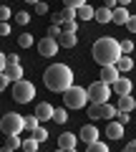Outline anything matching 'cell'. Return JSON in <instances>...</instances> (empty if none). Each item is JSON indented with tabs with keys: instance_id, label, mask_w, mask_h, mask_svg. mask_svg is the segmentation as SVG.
<instances>
[{
	"instance_id": "1",
	"label": "cell",
	"mask_w": 136,
	"mask_h": 152,
	"mask_svg": "<svg viewBox=\"0 0 136 152\" xmlns=\"http://www.w3.org/2000/svg\"><path fill=\"white\" fill-rule=\"evenodd\" d=\"M91 56H93V61H96L98 66L116 64V61L124 56L121 53V41H116V38H111V36L98 38L96 43H93V48H91Z\"/></svg>"
},
{
	"instance_id": "2",
	"label": "cell",
	"mask_w": 136,
	"mask_h": 152,
	"mask_svg": "<svg viewBox=\"0 0 136 152\" xmlns=\"http://www.w3.org/2000/svg\"><path fill=\"white\" fill-rule=\"evenodd\" d=\"M43 81H45V86L50 89V91H58V94H63L65 89H71L73 86V71L68 69L65 64H50L48 69H45V74H43Z\"/></svg>"
},
{
	"instance_id": "3",
	"label": "cell",
	"mask_w": 136,
	"mask_h": 152,
	"mask_svg": "<svg viewBox=\"0 0 136 152\" xmlns=\"http://www.w3.org/2000/svg\"><path fill=\"white\" fill-rule=\"evenodd\" d=\"M86 102H91V99H88V89H83V86H71L63 91L65 109H83Z\"/></svg>"
},
{
	"instance_id": "4",
	"label": "cell",
	"mask_w": 136,
	"mask_h": 152,
	"mask_svg": "<svg viewBox=\"0 0 136 152\" xmlns=\"http://www.w3.org/2000/svg\"><path fill=\"white\" fill-rule=\"evenodd\" d=\"M0 129H3V134H18V132L25 129V117H20L18 112H8L3 114V119H0Z\"/></svg>"
},
{
	"instance_id": "5",
	"label": "cell",
	"mask_w": 136,
	"mask_h": 152,
	"mask_svg": "<svg viewBox=\"0 0 136 152\" xmlns=\"http://www.w3.org/2000/svg\"><path fill=\"white\" fill-rule=\"evenodd\" d=\"M13 99H15L18 104H30L33 99H35V86H33L30 81H15V86H13Z\"/></svg>"
},
{
	"instance_id": "6",
	"label": "cell",
	"mask_w": 136,
	"mask_h": 152,
	"mask_svg": "<svg viewBox=\"0 0 136 152\" xmlns=\"http://www.w3.org/2000/svg\"><path fill=\"white\" fill-rule=\"evenodd\" d=\"M111 84H106L104 79H101V81H93L91 86H88V99H91V102H98V104H104V102H109L111 99Z\"/></svg>"
},
{
	"instance_id": "7",
	"label": "cell",
	"mask_w": 136,
	"mask_h": 152,
	"mask_svg": "<svg viewBox=\"0 0 136 152\" xmlns=\"http://www.w3.org/2000/svg\"><path fill=\"white\" fill-rule=\"evenodd\" d=\"M58 48H60V43L55 38H50V36H45L43 41H38V53L45 56V58H53V56L58 53Z\"/></svg>"
},
{
	"instance_id": "8",
	"label": "cell",
	"mask_w": 136,
	"mask_h": 152,
	"mask_svg": "<svg viewBox=\"0 0 136 152\" xmlns=\"http://www.w3.org/2000/svg\"><path fill=\"white\" fill-rule=\"evenodd\" d=\"M106 137H109V140H121V137H124V122L111 119L109 127H106Z\"/></svg>"
},
{
	"instance_id": "9",
	"label": "cell",
	"mask_w": 136,
	"mask_h": 152,
	"mask_svg": "<svg viewBox=\"0 0 136 152\" xmlns=\"http://www.w3.org/2000/svg\"><path fill=\"white\" fill-rule=\"evenodd\" d=\"M119 76H121V71H119V66H116V64H111V66H101V79H104L106 84H114Z\"/></svg>"
},
{
	"instance_id": "10",
	"label": "cell",
	"mask_w": 136,
	"mask_h": 152,
	"mask_svg": "<svg viewBox=\"0 0 136 152\" xmlns=\"http://www.w3.org/2000/svg\"><path fill=\"white\" fill-rule=\"evenodd\" d=\"M111 86H114V91L119 94V96H124V94H131V86H134V84H131V79H126V76H119Z\"/></svg>"
},
{
	"instance_id": "11",
	"label": "cell",
	"mask_w": 136,
	"mask_h": 152,
	"mask_svg": "<svg viewBox=\"0 0 136 152\" xmlns=\"http://www.w3.org/2000/svg\"><path fill=\"white\" fill-rule=\"evenodd\" d=\"M58 150H76V134H71V132H63V134L58 137Z\"/></svg>"
},
{
	"instance_id": "12",
	"label": "cell",
	"mask_w": 136,
	"mask_h": 152,
	"mask_svg": "<svg viewBox=\"0 0 136 152\" xmlns=\"http://www.w3.org/2000/svg\"><path fill=\"white\" fill-rule=\"evenodd\" d=\"M53 112H55V109L50 107L48 102H40L38 107H35V114H38L40 122H50V119H53Z\"/></svg>"
},
{
	"instance_id": "13",
	"label": "cell",
	"mask_w": 136,
	"mask_h": 152,
	"mask_svg": "<svg viewBox=\"0 0 136 152\" xmlns=\"http://www.w3.org/2000/svg\"><path fill=\"white\" fill-rule=\"evenodd\" d=\"M129 20H131V13L126 10V5L114 8V20H111V23H116V26H126Z\"/></svg>"
},
{
	"instance_id": "14",
	"label": "cell",
	"mask_w": 136,
	"mask_h": 152,
	"mask_svg": "<svg viewBox=\"0 0 136 152\" xmlns=\"http://www.w3.org/2000/svg\"><path fill=\"white\" fill-rule=\"evenodd\" d=\"M78 137H81V142H93V140H98V129L93 124H86V127H81V132H78Z\"/></svg>"
},
{
	"instance_id": "15",
	"label": "cell",
	"mask_w": 136,
	"mask_h": 152,
	"mask_svg": "<svg viewBox=\"0 0 136 152\" xmlns=\"http://www.w3.org/2000/svg\"><path fill=\"white\" fill-rule=\"evenodd\" d=\"M96 20L98 23H111V20H114V8H109V5L96 8Z\"/></svg>"
},
{
	"instance_id": "16",
	"label": "cell",
	"mask_w": 136,
	"mask_h": 152,
	"mask_svg": "<svg viewBox=\"0 0 136 152\" xmlns=\"http://www.w3.org/2000/svg\"><path fill=\"white\" fill-rule=\"evenodd\" d=\"M131 109H136V99H131V94L119 96V112H131Z\"/></svg>"
},
{
	"instance_id": "17",
	"label": "cell",
	"mask_w": 136,
	"mask_h": 152,
	"mask_svg": "<svg viewBox=\"0 0 136 152\" xmlns=\"http://www.w3.org/2000/svg\"><path fill=\"white\" fill-rule=\"evenodd\" d=\"M116 114H119V109L114 104H109V102L101 104V119H116Z\"/></svg>"
},
{
	"instance_id": "18",
	"label": "cell",
	"mask_w": 136,
	"mask_h": 152,
	"mask_svg": "<svg viewBox=\"0 0 136 152\" xmlns=\"http://www.w3.org/2000/svg\"><path fill=\"white\" fill-rule=\"evenodd\" d=\"M18 147H23V140H18V134H8L5 145H3V152H13Z\"/></svg>"
},
{
	"instance_id": "19",
	"label": "cell",
	"mask_w": 136,
	"mask_h": 152,
	"mask_svg": "<svg viewBox=\"0 0 136 152\" xmlns=\"http://www.w3.org/2000/svg\"><path fill=\"white\" fill-rule=\"evenodd\" d=\"M116 66H119V71H121V74H129V71L134 69V61H131V56H129V53H124L119 61H116Z\"/></svg>"
},
{
	"instance_id": "20",
	"label": "cell",
	"mask_w": 136,
	"mask_h": 152,
	"mask_svg": "<svg viewBox=\"0 0 136 152\" xmlns=\"http://www.w3.org/2000/svg\"><path fill=\"white\" fill-rule=\"evenodd\" d=\"M58 43L60 46H63V48H73V46H76L78 43V41H76V33H60V38H58Z\"/></svg>"
},
{
	"instance_id": "21",
	"label": "cell",
	"mask_w": 136,
	"mask_h": 152,
	"mask_svg": "<svg viewBox=\"0 0 136 152\" xmlns=\"http://www.w3.org/2000/svg\"><path fill=\"white\" fill-rule=\"evenodd\" d=\"M5 74L10 76L13 81H20V79H23V66H20V64H10V66L5 69Z\"/></svg>"
},
{
	"instance_id": "22",
	"label": "cell",
	"mask_w": 136,
	"mask_h": 152,
	"mask_svg": "<svg viewBox=\"0 0 136 152\" xmlns=\"http://www.w3.org/2000/svg\"><path fill=\"white\" fill-rule=\"evenodd\" d=\"M78 18H81V20H91V18H96V10H93V8L86 3V5L78 8Z\"/></svg>"
},
{
	"instance_id": "23",
	"label": "cell",
	"mask_w": 136,
	"mask_h": 152,
	"mask_svg": "<svg viewBox=\"0 0 136 152\" xmlns=\"http://www.w3.org/2000/svg\"><path fill=\"white\" fill-rule=\"evenodd\" d=\"M86 150L88 152H109V145H106V142L93 140V142H88V145H86Z\"/></svg>"
},
{
	"instance_id": "24",
	"label": "cell",
	"mask_w": 136,
	"mask_h": 152,
	"mask_svg": "<svg viewBox=\"0 0 136 152\" xmlns=\"http://www.w3.org/2000/svg\"><path fill=\"white\" fill-rule=\"evenodd\" d=\"M38 145H40V142L38 140H35V137H28V140H23V150H25V152H35V150H38Z\"/></svg>"
},
{
	"instance_id": "25",
	"label": "cell",
	"mask_w": 136,
	"mask_h": 152,
	"mask_svg": "<svg viewBox=\"0 0 136 152\" xmlns=\"http://www.w3.org/2000/svg\"><path fill=\"white\" fill-rule=\"evenodd\" d=\"M88 119H101V104L98 102H91V107H88Z\"/></svg>"
},
{
	"instance_id": "26",
	"label": "cell",
	"mask_w": 136,
	"mask_h": 152,
	"mask_svg": "<svg viewBox=\"0 0 136 152\" xmlns=\"http://www.w3.org/2000/svg\"><path fill=\"white\" fill-rule=\"evenodd\" d=\"M60 15H63V23L65 20H76V18H78V8H63Z\"/></svg>"
},
{
	"instance_id": "27",
	"label": "cell",
	"mask_w": 136,
	"mask_h": 152,
	"mask_svg": "<svg viewBox=\"0 0 136 152\" xmlns=\"http://www.w3.org/2000/svg\"><path fill=\"white\" fill-rule=\"evenodd\" d=\"M30 134L35 137V140H38V142H43V140H48V129H45V127H40V124L35 127V129H33Z\"/></svg>"
},
{
	"instance_id": "28",
	"label": "cell",
	"mask_w": 136,
	"mask_h": 152,
	"mask_svg": "<svg viewBox=\"0 0 136 152\" xmlns=\"http://www.w3.org/2000/svg\"><path fill=\"white\" fill-rule=\"evenodd\" d=\"M33 41H35V38L30 36V33H23L20 38H18V46H20V48H30V43Z\"/></svg>"
},
{
	"instance_id": "29",
	"label": "cell",
	"mask_w": 136,
	"mask_h": 152,
	"mask_svg": "<svg viewBox=\"0 0 136 152\" xmlns=\"http://www.w3.org/2000/svg\"><path fill=\"white\" fill-rule=\"evenodd\" d=\"M65 119H68V112H65V109H55L53 112V122L55 124H63Z\"/></svg>"
},
{
	"instance_id": "30",
	"label": "cell",
	"mask_w": 136,
	"mask_h": 152,
	"mask_svg": "<svg viewBox=\"0 0 136 152\" xmlns=\"http://www.w3.org/2000/svg\"><path fill=\"white\" fill-rule=\"evenodd\" d=\"M38 124H40L38 114H33V117H25V129H28V132H33V129H35Z\"/></svg>"
},
{
	"instance_id": "31",
	"label": "cell",
	"mask_w": 136,
	"mask_h": 152,
	"mask_svg": "<svg viewBox=\"0 0 136 152\" xmlns=\"http://www.w3.org/2000/svg\"><path fill=\"white\" fill-rule=\"evenodd\" d=\"M121 53H134V41L131 38H126V41H121Z\"/></svg>"
},
{
	"instance_id": "32",
	"label": "cell",
	"mask_w": 136,
	"mask_h": 152,
	"mask_svg": "<svg viewBox=\"0 0 136 152\" xmlns=\"http://www.w3.org/2000/svg\"><path fill=\"white\" fill-rule=\"evenodd\" d=\"M60 33H63V26H48V36H50V38H55V41H58Z\"/></svg>"
},
{
	"instance_id": "33",
	"label": "cell",
	"mask_w": 136,
	"mask_h": 152,
	"mask_svg": "<svg viewBox=\"0 0 136 152\" xmlns=\"http://www.w3.org/2000/svg\"><path fill=\"white\" fill-rule=\"evenodd\" d=\"M63 31L65 33H76L78 31V20H65L63 23Z\"/></svg>"
},
{
	"instance_id": "34",
	"label": "cell",
	"mask_w": 136,
	"mask_h": 152,
	"mask_svg": "<svg viewBox=\"0 0 136 152\" xmlns=\"http://www.w3.org/2000/svg\"><path fill=\"white\" fill-rule=\"evenodd\" d=\"M28 20H30V15H28V13H23V10L15 13V23H18V26H25Z\"/></svg>"
},
{
	"instance_id": "35",
	"label": "cell",
	"mask_w": 136,
	"mask_h": 152,
	"mask_svg": "<svg viewBox=\"0 0 136 152\" xmlns=\"http://www.w3.org/2000/svg\"><path fill=\"white\" fill-rule=\"evenodd\" d=\"M63 5L65 8H81V5H86V0H63Z\"/></svg>"
},
{
	"instance_id": "36",
	"label": "cell",
	"mask_w": 136,
	"mask_h": 152,
	"mask_svg": "<svg viewBox=\"0 0 136 152\" xmlns=\"http://www.w3.org/2000/svg\"><path fill=\"white\" fill-rule=\"evenodd\" d=\"M35 13H38V15H45V13H48V3H43V0L35 3Z\"/></svg>"
},
{
	"instance_id": "37",
	"label": "cell",
	"mask_w": 136,
	"mask_h": 152,
	"mask_svg": "<svg viewBox=\"0 0 136 152\" xmlns=\"http://www.w3.org/2000/svg\"><path fill=\"white\" fill-rule=\"evenodd\" d=\"M50 26H63V15L60 13H50Z\"/></svg>"
},
{
	"instance_id": "38",
	"label": "cell",
	"mask_w": 136,
	"mask_h": 152,
	"mask_svg": "<svg viewBox=\"0 0 136 152\" xmlns=\"http://www.w3.org/2000/svg\"><path fill=\"white\" fill-rule=\"evenodd\" d=\"M8 18H10V8H8V5H3V8H0V20H3V23H8Z\"/></svg>"
},
{
	"instance_id": "39",
	"label": "cell",
	"mask_w": 136,
	"mask_h": 152,
	"mask_svg": "<svg viewBox=\"0 0 136 152\" xmlns=\"http://www.w3.org/2000/svg\"><path fill=\"white\" fill-rule=\"evenodd\" d=\"M8 81H13V79L5 74V71H3V76H0V89H8Z\"/></svg>"
},
{
	"instance_id": "40",
	"label": "cell",
	"mask_w": 136,
	"mask_h": 152,
	"mask_svg": "<svg viewBox=\"0 0 136 152\" xmlns=\"http://www.w3.org/2000/svg\"><path fill=\"white\" fill-rule=\"evenodd\" d=\"M126 28H129V33H136V15H131V20L126 23Z\"/></svg>"
},
{
	"instance_id": "41",
	"label": "cell",
	"mask_w": 136,
	"mask_h": 152,
	"mask_svg": "<svg viewBox=\"0 0 136 152\" xmlns=\"http://www.w3.org/2000/svg\"><path fill=\"white\" fill-rule=\"evenodd\" d=\"M10 33V23H0V36H8Z\"/></svg>"
},
{
	"instance_id": "42",
	"label": "cell",
	"mask_w": 136,
	"mask_h": 152,
	"mask_svg": "<svg viewBox=\"0 0 136 152\" xmlns=\"http://www.w3.org/2000/svg\"><path fill=\"white\" fill-rule=\"evenodd\" d=\"M116 119H119V122H124V124H126V122H129V112H119V114H116Z\"/></svg>"
},
{
	"instance_id": "43",
	"label": "cell",
	"mask_w": 136,
	"mask_h": 152,
	"mask_svg": "<svg viewBox=\"0 0 136 152\" xmlns=\"http://www.w3.org/2000/svg\"><path fill=\"white\" fill-rule=\"evenodd\" d=\"M126 152H136V140H131V142H126V147H124Z\"/></svg>"
},
{
	"instance_id": "44",
	"label": "cell",
	"mask_w": 136,
	"mask_h": 152,
	"mask_svg": "<svg viewBox=\"0 0 136 152\" xmlns=\"http://www.w3.org/2000/svg\"><path fill=\"white\" fill-rule=\"evenodd\" d=\"M8 61H10V64H20V58H18L15 53H10V58H8ZM10 64H8V66H10Z\"/></svg>"
},
{
	"instance_id": "45",
	"label": "cell",
	"mask_w": 136,
	"mask_h": 152,
	"mask_svg": "<svg viewBox=\"0 0 136 152\" xmlns=\"http://www.w3.org/2000/svg\"><path fill=\"white\" fill-rule=\"evenodd\" d=\"M129 3H131V0H119V5H129Z\"/></svg>"
},
{
	"instance_id": "46",
	"label": "cell",
	"mask_w": 136,
	"mask_h": 152,
	"mask_svg": "<svg viewBox=\"0 0 136 152\" xmlns=\"http://www.w3.org/2000/svg\"><path fill=\"white\" fill-rule=\"evenodd\" d=\"M23 3H33V5H35V3H40V0H23Z\"/></svg>"
}]
</instances>
